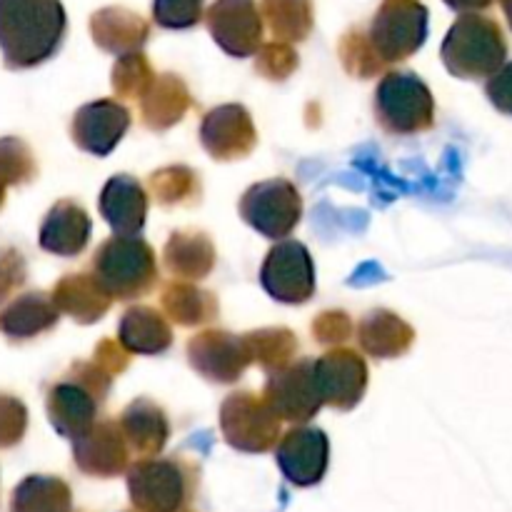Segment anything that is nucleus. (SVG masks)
Masks as SVG:
<instances>
[{
  "mask_svg": "<svg viewBox=\"0 0 512 512\" xmlns=\"http://www.w3.org/2000/svg\"><path fill=\"white\" fill-rule=\"evenodd\" d=\"M60 0H0V50L10 70L35 68L58 53L65 35Z\"/></svg>",
  "mask_w": 512,
  "mask_h": 512,
  "instance_id": "1",
  "label": "nucleus"
},
{
  "mask_svg": "<svg viewBox=\"0 0 512 512\" xmlns=\"http://www.w3.org/2000/svg\"><path fill=\"white\" fill-rule=\"evenodd\" d=\"M113 385V375L98 363H73L68 373L48 390L45 410L55 433L75 440L98 423V413L105 405Z\"/></svg>",
  "mask_w": 512,
  "mask_h": 512,
  "instance_id": "2",
  "label": "nucleus"
},
{
  "mask_svg": "<svg viewBox=\"0 0 512 512\" xmlns=\"http://www.w3.org/2000/svg\"><path fill=\"white\" fill-rule=\"evenodd\" d=\"M443 63L455 78L478 80L498 73L508 58V43L493 18L463 13L443 40Z\"/></svg>",
  "mask_w": 512,
  "mask_h": 512,
  "instance_id": "3",
  "label": "nucleus"
},
{
  "mask_svg": "<svg viewBox=\"0 0 512 512\" xmlns=\"http://www.w3.org/2000/svg\"><path fill=\"white\" fill-rule=\"evenodd\" d=\"M93 275L113 300H135L158 285V260L140 235H113L95 250Z\"/></svg>",
  "mask_w": 512,
  "mask_h": 512,
  "instance_id": "4",
  "label": "nucleus"
},
{
  "mask_svg": "<svg viewBox=\"0 0 512 512\" xmlns=\"http://www.w3.org/2000/svg\"><path fill=\"white\" fill-rule=\"evenodd\" d=\"M373 108L380 128L393 135H418L435 123L433 93L410 70H390L380 78Z\"/></svg>",
  "mask_w": 512,
  "mask_h": 512,
  "instance_id": "5",
  "label": "nucleus"
},
{
  "mask_svg": "<svg viewBox=\"0 0 512 512\" xmlns=\"http://www.w3.org/2000/svg\"><path fill=\"white\" fill-rule=\"evenodd\" d=\"M195 490V470L178 458H140L128 468L130 503L138 512H180Z\"/></svg>",
  "mask_w": 512,
  "mask_h": 512,
  "instance_id": "6",
  "label": "nucleus"
},
{
  "mask_svg": "<svg viewBox=\"0 0 512 512\" xmlns=\"http://www.w3.org/2000/svg\"><path fill=\"white\" fill-rule=\"evenodd\" d=\"M220 433L225 443L240 453H268L280 443V418L265 398L250 390L230 393L220 405Z\"/></svg>",
  "mask_w": 512,
  "mask_h": 512,
  "instance_id": "7",
  "label": "nucleus"
},
{
  "mask_svg": "<svg viewBox=\"0 0 512 512\" xmlns=\"http://www.w3.org/2000/svg\"><path fill=\"white\" fill-rule=\"evenodd\" d=\"M368 38L383 63L408 60L428 38V8L420 0H383Z\"/></svg>",
  "mask_w": 512,
  "mask_h": 512,
  "instance_id": "8",
  "label": "nucleus"
},
{
  "mask_svg": "<svg viewBox=\"0 0 512 512\" xmlns=\"http://www.w3.org/2000/svg\"><path fill=\"white\" fill-rule=\"evenodd\" d=\"M240 218L270 240H285L303 218V198L288 178L250 185L240 198Z\"/></svg>",
  "mask_w": 512,
  "mask_h": 512,
  "instance_id": "9",
  "label": "nucleus"
},
{
  "mask_svg": "<svg viewBox=\"0 0 512 512\" xmlns=\"http://www.w3.org/2000/svg\"><path fill=\"white\" fill-rule=\"evenodd\" d=\"M260 285L273 300L303 305L315 295V265L308 248L298 240H283L265 255Z\"/></svg>",
  "mask_w": 512,
  "mask_h": 512,
  "instance_id": "10",
  "label": "nucleus"
},
{
  "mask_svg": "<svg viewBox=\"0 0 512 512\" xmlns=\"http://www.w3.org/2000/svg\"><path fill=\"white\" fill-rule=\"evenodd\" d=\"M263 398L280 420L310 423L325 405L315 380V360H298L270 373Z\"/></svg>",
  "mask_w": 512,
  "mask_h": 512,
  "instance_id": "11",
  "label": "nucleus"
},
{
  "mask_svg": "<svg viewBox=\"0 0 512 512\" xmlns=\"http://www.w3.org/2000/svg\"><path fill=\"white\" fill-rule=\"evenodd\" d=\"M190 368L210 383L230 385L243 378L253 363L245 335H233L228 330H203L188 343Z\"/></svg>",
  "mask_w": 512,
  "mask_h": 512,
  "instance_id": "12",
  "label": "nucleus"
},
{
  "mask_svg": "<svg viewBox=\"0 0 512 512\" xmlns=\"http://www.w3.org/2000/svg\"><path fill=\"white\" fill-rule=\"evenodd\" d=\"M205 25L233 58H250L263 48V13L255 0H215L205 13Z\"/></svg>",
  "mask_w": 512,
  "mask_h": 512,
  "instance_id": "13",
  "label": "nucleus"
},
{
  "mask_svg": "<svg viewBox=\"0 0 512 512\" xmlns=\"http://www.w3.org/2000/svg\"><path fill=\"white\" fill-rule=\"evenodd\" d=\"M275 460L280 473L295 488H313L328 473L330 463V440L320 428H298L288 430L275 445Z\"/></svg>",
  "mask_w": 512,
  "mask_h": 512,
  "instance_id": "14",
  "label": "nucleus"
},
{
  "mask_svg": "<svg viewBox=\"0 0 512 512\" xmlns=\"http://www.w3.org/2000/svg\"><path fill=\"white\" fill-rule=\"evenodd\" d=\"M315 380L323 403L340 413H348L363 400L368 388V365L355 350H330L315 360Z\"/></svg>",
  "mask_w": 512,
  "mask_h": 512,
  "instance_id": "15",
  "label": "nucleus"
},
{
  "mask_svg": "<svg viewBox=\"0 0 512 512\" xmlns=\"http://www.w3.org/2000/svg\"><path fill=\"white\" fill-rule=\"evenodd\" d=\"M128 128L130 110L118 100L103 98L78 108V113L73 115V123H70V135L80 150L105 158L118 148Z\"/></svg>",
  "mask_w": 512,
  "mask_h": 512,
  "instance_id": "16",
  "label": "nucleus"
},
{
  "mask_svg": "<svg viewBox=\"0 0 512 512\" xmlns=\"http://www.w3.org/2000/svg\"><path fill=\"white\" fill-rule=\"evenodd\" d=\"M73 458L80 473L90 478H118L130 468V445L120 423L100 420L85 435L73 440Z\"/></svg>",
  "mask_w": 512,
  "mask_h": 512,
  "instance_id": "17",
  "label": "nucleus"
},
{
  "mask_svg": "<svg viewBox=\"0 0 512 512\" xmlns=\"http://www.w3.org/2000/svg\"><path fill=\"white\" fill-rule=\"evenodd\" d=\"M200 143L215 160H238L250 155L258 143L253 118L238 103H225L210 110L200 123Z\"/></svg>",
  "mask_w": 512,
  "mask_h": 512,
  "instance_id": "18",
  "label": "nucleus"
},
{
  "mask_svg": "<svg viewBox=\"0 0 512 512\" xmlns=\"http://www.w3.org/2000/svg\"><path fill=\"white\" fill-rule=\"evenodd\" d=\"M98 208L115 235H140L148 215V195L133 175H113L100 193Z\"/></svg>",
  "mask_w": 512,
  "mask_h": 512,
  "instance_id": "19",
  "label": "nucleus"
},
{
  "mask_svg": "<svg viewBox=\"0 0 512 512\" xmlns=\"http://www.w3.org/2000/svg\"><path fill=\"white\" fill-rule=\"evenodd\" d=\"M90 233H93V223L83 205L75 200H58L40 225V248L60 258H73L83 253Z\"/></svg>",
  "mask_w": 512,
  "mask_h": 512,
  "instance_id": "20",
  "label": "nucleus"
},
{
  "mask_svg": "<svg viewBox=\"0 0 512 512\" xmlns=\"http://www.w3.org/2000/svg\"><path fill=\"white\" fill-rule=\"evenodd\" d=\"M120 430L138 458H158L170 438V420L165 410L150 398H138L120 413Z\"/></svg>",
  "mask_w": 512,
  "mask_h": 512,
  "instance_id": "21",
  "label": "nucleus"
},
{
  "mask_svg": "<svg viewBox=\"0 0 512 512\" xmlns=\"http://www.w3.org/2000/svg\"><path fill=\"white\" fill-rule=\"evenodd\" d=\"M90 33L98 48L113 55H128L143 50L150 28L138 13L128 8H103L90 18Z\"/></svg>",
  "mask_w": 512,
  "mask_h": 512,
  "instance_id": "22",
  "label": "nucleus"
},
{
  "mask_svg": "<svg viewBox=\"0 0 512 512\" xmlns=\"http://www.w3.org/2000/svg\"><path fill=\"white\" fill-rule=\"evenodd\" d=\"M53 300L60 308V313L70 315L78 323L90 325L98 323L108 313L113 295L103 288V283L95 275L70 273L55 285Z\"/></svg>",
  "mask_w": 512,
  "mask_h": 512,
  "instance_id": "23",
  "label": "nucleus"
},
{
  "mask_svg": "<svg viewBox=\"0 0 512 512\" xmlns=\"http://www.w3.org/2000/svg\"><path fill=\"white\" fill-rule=\"evenodd\" d=\"M118 340L133 355H163L173 345V328L155 308L135 305L120 318Z\"/></svg>",
  "mask_w": 512,
  "mask_h": 512,
  "instance_id": "24",
  "label": "nucleus"
},
{
  "mask_svg": "<svg viewBox=\"0 0 512 512\" xmlns=\"http://www.w3.org/2000/svg\"><path fill=\"white\" fill-rule=\"evenodd\" d=\"M413 340L415 330L400 315L390 313V310H370L358 323L360 348L368 355H373L375 360L400 358V355L408 353Z\"/></svg>",
  "mask_w": 512,
  "mask_h": 512,
  "instance_id": "25",
  "label": "nucleus"
},
{
  "mask_svg": "<svg viewBox=\"0 0 512 512\" xmlns=\"http://www.w3.org/2000/svg\"><path fill=\"white\" fill-rule=\"evenodd\" d=\"M190 108V90L183 78L163 73L150 83L140 98V115L150 130H168L185 118Z\"/></svg>",
  "mask_w": 512,
  "mask_h": 512,
  "instance_id": "26",
  "label": "nucleus"
},
{
  "mask_svg": "<svg viewBox=\"0 0 512 512\" xmlns=\"http://www.w3.org/2000/svg\"><path fill=\"white\" fill-rule=\"evenodd\" d=\"M60 320V308L53 295L25 293L0 313V333L10 340H28L45 333Z\"/></svg>",
  "mask_w": 512,
  "mask_h": 512,
  "instance_id": "27",
  "label": "nucleus"
},
{
  "mask_svg": "<svg viewBox=\"0 0 512 512\" xmlns=\"http://www.w3.org/2000/svg\"><path fill=\"white\" fill-rule=\"evenodd\" d=\"M165 268L175 278L185 280H203L213 273L215 268V248L210 238L198 230H180L170 235L165 243Z\"/></svg>",
  "mask_w": 512,
  "mask_h": 512,
  "instance_id": "28",
  "label": "nucleus"
},
{
  "mask_svg": "<svg viewBox=\"0 0 512 512\" xmlns=\"http://www.w3.org/2000/svg\"><path fill=\"white\" fill-rule=\"evenodd\" d=\"M10 512H73V493L65 480L30 475L13 490Z\"/></svg>",
  "mask_w": 512,
  "mask_h": 512,
  "instance_id": "29",
  "label": "nucleus"
},
{
  "mask_svg": "<svg viewBox=\"0 0 512 512\" xmlns=\"http://www.w3.org/2000/svg\"><path fill=\"white\" fill-rule=\"evenodd\" d=\"M163 310L173 323L183 325V328H195V325L210 323L218 315V300L208 290H200L193 283H170L165 285L163 295Z\"/></svg>",
  "mask_w": 512,
  "mask_h": 512,
  "instance_id": "30",
  "label": "nucleus"
},
{
  "mask_svg": "<svg viewBox=\"0 0 512 512\" xmlns=\"http://www.w3.org/2000/svg\"><path fill=\"white\" fill-rule=\"evenodd\" d=\"M270 33L280 43H300L313 30V3L310 0H263L260 5Z\"/></svg>",
  "mask_w": 512,
  "mask_h": 512,
  "instance_id": "31",
  "label": "nucleus"
},
{
  "mask_svg": "<svg viewBox=\"0 0 512 512\" xmlns=\"http://www.w3.org/2000/svg\"><path fill=\"white\" fill-rule=\"evenodd\" d=\"M245 340H248L253 363H258L268 373H275V370L290 365V360L298 355L300 348L298 338L288 328L253 330V333H245Z\"/></svg>",
  "mask_w": 512,
  "mask_h": 512,
  "instance_id": "32",
  "label": "nucleus"
},
{
  "mask_svg": "<svg viewBox=\"0 0 512 512\" xmlns=\"http://www.w3.org/2000/svg\"><path fill=\"white\" fill-rule=\"evenodd\" d=\"M150 193L160 205H193L200 200V178L188 165H168L150 175Z\"/></svg>",
  "mask_w": 512,
  "mask_h": 512,
  "instance_id": "33",
  "label": "nucleus"
},
{
  "mask_svg": "<svg viewBox=\"0 0 512 512\" xmlns=\"http://www.w3.org/2000/svg\"><path fill=\"white\" fill-rule=\"evenodd\" d=\"M155 80L153 65L143 53L120 55L113 65V90L120 98L140 100Z\"/></svg>",
  "mask_w": 512,
  "mask_h": 512,
  "instance_id": "34",
  "label": "nucleus"
},
{
  "mask_svg": "<svg viewBox=\"0 0 512 512\" xmlns=\"http://www.w3.org/2000/svg\"><path fill=\"white\" fill-rule=\"evenodd\" d=\"M338 53L345 70H348L350 75H355V78H373V75H378L385 65L383 60H380V55L375 53L368 33H363L360 28L348 30V33L343 35V40H340L338 45Z\"/></svg>",
  "mask_w": 512,
  "mask_h": 512,
  "instance_id": "35",
  "label": "nucleus"
},
{
  "mask_svg": "<svg viewBox=\"0 0 512 512\" xmlns=\"http://www.w3.org/2000/svg\"><path fill=\"white\" fill-rule=\"evenodd\" d=\"M35 175V160L28 145L18 138L0 140V180L5 185L25 183Z\"/></svg>",
  "mask_w": 512,
  "mask_h": 512,
  "instance_id": "36",
  "label": "nucleus"
},
{
  "mask_svg": "<svg viewBox=\"0 0 512 512\" xmlns=\"http://www.w3.org/2000/svg\"><path fill=\"white\" fill-rule=\"evenodd\" d=\"M255 70L268 80H285L298 70V53L290 48V43H265L255 53Z\"/></svg>",
  "mask_w": 512,
  "mask_h": 512,
  "instance_id": "37",
  "label": "nucleus"
},
{
  "mask_svg": "<svg viewBox=\"0 0 512 512\" xmlns=\"http://www.w3.org/2000/svg\"><path fill=\"white\" fill-rule=\"evenodd\" d=\"M153 18L160 28L188 30L203 20V0H155Z\"/></svg>",
  "mask_w": 512,
  "mask_h": 512,
  "instance_id": "38",
  "label": "nucleus"
},
{
  "mask_svg": "<svg viewBox=\"0 0 512 512\" xmlns=\"http://www.w3.org/2000/svg\"><path fill=\"white\" fill-rule=\"evenodd\" d=\"M28 428V410L18 398L0 395V448H13Z\"/></svg>",
  "mask_w": 512,
  "mask_h": 512,
  "instance_id": "39",
  "label": "nucleus"
},
{
  "mask_svg": "<svg viewBox=\"0 0 512 512\" xmlns=\"http://www.w3.org/2000/svg\"><path fill=\"white\" fill-rule=\"evenodd\" d=\"M350 333H353V320L343 310H328V313H320L313 320L315 343L338 345L345 343L350 338Z\"/></svg>",
  "mask_w": 512,
  "mask_h": 512,
  "instance_id": "40",
  "label": "nucleus"
},
{
  "mask_svg": "<svg viewBox=\"0 0 512 512\" xmlns=\"http://www.w3.org/2000/svg\"><path fill=\"white\" fill-rule=\"evenodd\" d=\"M25 260L18 250L0 248V303L10 298L25 283Z\"/></svg>",
  "mask_w": 512,
  "mask_h": 512,
  "instance_id": "41",
  "label": "nucleus"
},
{
  "mask_svg": "<svg viewBox=\"0 0 512 512\" xmlns=\"http://www.w3.org/2000/svg\"><path fill=\"white\" fill-rule=\"evenodd\" d=\"M485 95L500 113L512 115V63H505L498 73L490 75Z\"/></svg>",
  "mask_w": 512,
  "mask_h": 512,
  "instance_id": "42",
  "label": "nucleus"
},
{
  "mask_svg": "<svg viewBox=\"0 0 512 512\" xmlns=\"http://www.w3.org/2000/svg\"><path fill=\"white\" fill-rule=\"evenodd\" d=\"M128 350L120 345V340L115 343V340H103V343H98V348H95V363L100 365L103 370H108L110 375H120L125 368H128Z\"/></svg>",
  "mask_w": 512,
  "mask_h": 512,
  "instance_id": "43",
  "label": "nucleus"
},
{
  "mask_svg": "<svg viewBox=\"0 0 512 512\" xmlns=\"http://www.w3.org/2000/svg\"><path fill=\"white\" fill-rule=\"evenodd\" d=\"M445 5H450L458 13H478L493 5V0H445Z\"/></svg>",
  "mask_w": 512,
  "mask_h": 512,
  "instance_id": "44",
  "label": "nucleus"
},
{
  "mask_svg": "<svg viewBox=\"0 0 512 512\" xmlns=\"http://www.w3.org/2000/svg\"><path fill=\"white\" fill-rule=\"evenodd\" d=\"M500 5H503V13H505V18H508L510 30H512V0H500Z\"/></svg>",
  "mask_w": 512,
  "mask_h": 512,
  "instance_id": "45",
  "label": "nucleus"
},
{
  "mask_svg": "<svg viewBox=\"0 0 512 512\" xmlns=\"http://www.w3.org/2000/svg\"><path fill=\"white\" fill-rule=\"evenodd\" d=\"M3 200H5V183L0 180V205H3Z\"/></svg>",
  "mask_w": 512,
  "mask_h": 512,
  "instance_id": "46",
  "label": "nucleus"
},
{
  "mask_svg": "<svg viewBox=\"0 0 512 512\" xmlns=\"http://www.w3.org/2000/svg\"><path fill=\"white\" fill-rule=\"evenodd\" d=\"M180 512H190V510H180Z\"/></svg>",
  "mask_w": 512,
  "mask_h": 512,
  "instance_id": "47",
  "label": "nucleus"
}]
</instances>
